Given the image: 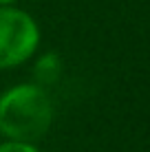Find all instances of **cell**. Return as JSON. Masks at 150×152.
<instances>
[{
	"label": "cell",
	"mask_w": 150,
	"mask_h": 152,
	"mask_svg": "<svg viewBox=\"0 0 150 152\" xmlns=\"http://www.w3.org/2000/svg\"><path fill=\"white\" fill-rule=\"evenodd\" d=\"M53 124V104L46 88L20 84L0 95V132L7 141L35 143Z\"/></svg>",
	"instance_id": "cell-1"
},
{
	"label": "cell",
	"mask_w": 150,
	"mask_h": 152,
	"mask_svg": "<svg viewBox=\"0 0 150 152\" xmlns=\"http://www.w3.org/2000/svg\"><path fill=\"white\" fill-rule=\"evenodd\" d=\"M40 29L27 11L11 4L0 7V69H15L35 53Z\"/></svg>",
	"instance_id": "cell-2"
},
{
	"label": "cell",
	"mask_w": 150,
	"mask_h": 152,
	"mask_svg": "<svg viewBox=\"0 0 150 152\" xmlns=\"http://www.w3.org/2000/svg\"><path fill=\"white\" fill-rule=\"evenodd\" d=\"M33 75H35V84L38 86H51L60 80L62 75V60L58 53H44L35 62V69H33Z\"/></svg>",
	"instance_id": "cell-3"
},
{
	"label": "cell",
	"mask_w": 150,
	"mask_h": 152,
	"mask_svg": "<svg viewBox=\"0 0 150 152\" xmlns=\"http://www.w3.org/2000/svg\"><path fill=\"white\" fill-rule=\"evenodd\" d=\"M0 152H40L33 143H22V141H4L0 143Z\"/></svg>",
	"instance_id": "cell-4"
},
{
	"label": "cell",
	"mask_w": 150,
	"mask_h": 152,
	"mask_svg": "<svg viewBox=\"0 0 150 152\" xmlns=\"http://www.w3.org/2000/svg\"><path fill=\"white\" fill-rule=\"evenodd\" d=\"M15 0H0V7H2V4H13Z\"/></svg>",
	"instance_id": "cell-5"
}]
</instances>
